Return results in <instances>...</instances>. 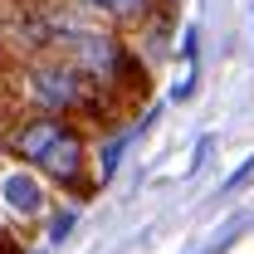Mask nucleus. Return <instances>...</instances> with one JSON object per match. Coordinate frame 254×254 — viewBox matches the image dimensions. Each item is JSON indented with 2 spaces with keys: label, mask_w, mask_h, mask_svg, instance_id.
<instances>
[{
  "label": "nucleus",
  "mask_w": 254,
  "mask_h": 254,
  "mask_svg": "<svg viewBox=\"0 0 254 254\" xmlns=\"http://www.w3.org/2000/svg\"><path fill=\"white\" fill-rule=\"evenodd\" d=\"M0 254H25V240H20V230L0 215Z\"/></svg>",
  "instance_id": "nucleus-5"
},
{
  "label": "nucleus",
  "mask_w": 254,
  "mask_h": 254,
  "mask_svg": "<svg viewBox=\"0 0 254 254\" xmlns=\"http://www.w3.org/2000/svg\"><path fill=\"white\" fill-rule=\"evenodd\" d=\"M0 215L15 225H39L44 215H54V200H49V181H39L30 166L20 161H0Z\"/></svg>",
  "instance_id": "nucleus-3"
},
{
  "label": "nucleus",
  "mask_w": 254,
  "mask_h": 254,
  "mask_svg": "<svg viewBox=\"0 0 254 254\" xmlns=\"http://www.w3.org/2000/svg\"><path fill=\"white\" fill-rule=\"evenodd\" d=\"M0 152L20 166H30L39 181L88 195L93 190V152L88 132L73 118H49V113H5L0 123Z\"/></svg>",
  "instance_id": "nucleus-1"
},
{
  "label": "nucleus",
  "mask_w": 254,
  "mask_h": 254,
  "mask_svg": "<svg viewBox=\"0 0 254 254\" xmlns=\"http://www.w3.org/2000/svg\"><path fill=\"white\" fill-rule=\"evenodd\" d=\"M0 93L10 103L5 113H49V118H73V123H103L123 113L59 54H15Z\"/></svg>",
  "instance_id": "nucleus-2"
},
{
  "label": "nucleus",
  "mask_w": 254,
  "mask_h": 254,
  "mask_svg": "<svg viewBox=\"0 0 254 254\" xmlns=\"http://www.w3.org/2000/svg\"><path fill=\"white\" fill-rule=\"evenodd\" d=\"M78 15H88L93 25L108 30H132V25H147L152 15V0H68Z\"/></svg>",
  "instance_id": "nucleus-4"
}]
</instances>
